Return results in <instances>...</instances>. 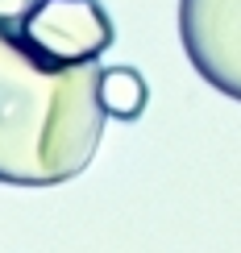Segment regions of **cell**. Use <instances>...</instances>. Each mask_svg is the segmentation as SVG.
Masks as SVG:
<instances>
[{
  "instance_id": "6da1fadb",
  "label": "cell",
  "mask_w": 241,
  "mask_h": 253,
  "mask_svg": "<svg viewBox=\"0 0 241 253\" xmlns=\"http://www.w3.org/2000/svg\"><path fill=\"white\" fill-rule=\"evenodd\" d=\"M104 121L96 62L50 58L0 25V183H71L96 158Z\"/></svg>"
},
{
  "instance_id": "7a4b0ae2",
  "label": "cell",
  "mask_w": 241,
  "mask_h": 253,
  "mask_svg": "<svg viewBox=\"0 0 241 253\" xmlns=\"http://www.w3.org/2000/svg\"><path fill=\"white\" fill-rule=\"evenodd\" d=\"M179 38L204 83L241 100V0H179Z\"/></svg>"
},
{
  "instance_id": "3957f363",
  "label": "cell",
  "mask_w": 241,
  "mask_h": 253,
  "mask_svg": "<svg viewBox=\"0 0 241 253\" xmlns=\"http://www.w3.org/2000/svg\"><path fill=\"white\" fill-rule=\"evenodd\" d=\"M29 46L62 62H96L112 46V17L100 0H42L21 25Z\"/></svg>"
},
{
  "instance_id": "277c9868",
  "label": "cell",
  "mask_w": 241,
  "mask_h": 253,
  "mask_svg": "<svg viewBox=\"0 0 241 253\" xmlns=\"http://www.w3.org/2000/svg\"><path fill=\"white\" fill-rule=\"evenodd\" d=\"M100 104L112 121H138L150 104L142 71L133 67H100Z\"/></svg>"
},
{
  "instance_id": "5b68a950",
  "label": "cell",
  "mask_w": 241,
  "mask_h": 253,
  "mask_svg": "<svg viewBox=\"0 0 241 253\" xmlns=\"http://www.w3.org/2000/svg\"><path fill=\"white\" fill-rule=\"evenodd\" d=\"M38 4H42V0H0V25L21 29V25H25V17L34 13Z\"/></svg>"
}]
</instances>
